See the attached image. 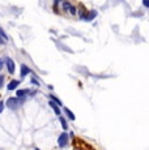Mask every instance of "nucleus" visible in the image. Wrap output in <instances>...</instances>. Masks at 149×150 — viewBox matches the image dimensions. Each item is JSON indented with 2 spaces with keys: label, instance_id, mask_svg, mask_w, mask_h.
<instances>
[{
  "label": "nucleus",
  "instance_id": "nucleus-11",
  "mask_svg": "<svg viewBox=\"0 0 149 150\" xmlns=\"http://www.w3.org/2000/svg\"><path fill=\"white\" fill-rule=\"evenodd\" d=\"M59 120H60V124H62L63 129H67V128H68V125H67V122H65V119H64V117L59 116Z\"/></svg>",
  "mask_w": 149,
  "mask_h": 150
},
{
  "label": "nucleus",
  "instance_id": "nucleus-19",
  "mask_svg": "<svg viewBox=\"0 0 149 150\" xmlns=\"http://www.w3.org/2000/svg\"><path fill=\"white\" fill-rule=\"evenodd\" d=\"M37 150H39V149H37Z\"/></svg>",
  "mask_w": 149,
  "mask_h": 150
},
{
  "label": "nucleus",
  "instance_id": "nucleus-8",
  "mask_svg": "<svg viewBox=\"0 0 149 150\" xmlns=\"http://www.w3.org/2000/svg\"><path fill=\"white\" fill-rule=\"evenodd\" d=\"M28 73H30V69L28 68L26 65L22 64V65H21V76H22V77H25Z\"/></svg>",
  "mask_w": 149,
  "mask_h": 150
},
{
  "label": "nucleus",
  "instance_id": "nucleus-7",
  "mask_svg": "<svg viewBox=\"0 0 149 150\" xmlns=\"http://www.w3.org/2000/svg\"><path fill=\"white\" fill-rule=\"evenodd\" d=\"M96 16H97V12H96V11H92L90 13H87V14H85L82 18H85L87 21H90V20H93Z\"/></svg>",
  "mask_w": 149,
  "mask_h": 150
},
{
  "label": "nucleus",
  "instance_id": "nucleus-5",
  "mask_svg": "<svg viewBox=\"0 0 149 150\" xmlns=\"http://www.w3.org/2000/svg\"><path fill=\"white\" fill-rule=\"evenodd\" d=\"M48 105H50V107L54 110V111H55V114L58 115V116H60V108H59V106L56 105L55 102H53V100H50V102H48Z\"/></svg>",
  "mask_w": 149,
  "mask_h": 150
},
{
  "label": "nucleus",
  "instance_id": "nucleus-18",
  "mask_svg": "<svg viewBox=\"0 0 149 150\" xmlns=\"http://www.w3.org/2000/svg\"><path fill=\"white\" fill-rule=\"evenodd\" d=\"M31 82H33V83H34V85H38V82H37V80H34V79H33V80H31Z\"/></svg>",
  "mask_w": 149,
  "mask_h": 150
},
{
  "label": "nucleus",
  "instance_id": "nucleus-2",
  "mask_svg": "<svg viewBox=\"0 0 149 150\" xmlns=\"http://www.w3.org/2000/svg\"><path fill=\"white\" fill-rule=\"evenodd\" d=\"M58 144H59V146L60 148H64V146H67V144H68V134L65 133H62L59 136V138H58Z\"/></svg>",
  "mask_w": 149,
  "mask_h": 150
},
{
  "label": "nucleus",
  "instance_id": "nucleus-12",
  "mask_svg": "<svg viewBox=\"0 0 149 150\" xmlns=\"http://www.w3.org/2000/svg\"><path fill=\"white\" fill-rule=\"evenodd\" d=\"M0 35H1V37H3V39H4V41H5V39H8L7 34H5V33H4V31H3V29H0Z\"/></svg>",
  "mask_w": 149,
  "mask_h": 150
},
{
  "label": "nucleus",
  "instance_id": "nucleus-6",
  "mask_svg": "<svg viewBox=\"0 0 149 150\" xmlns=\"http://www.w3.org/2000/svg\"><path fill=\"white\" fill-rule=\"evenodd\" d=\"M18 83H20V81L18 80H12V81H11L9 83H8V90H15V89L17 88V86H18Z\"/></svg>",
  "mask_w": 149,
  "mask_h": 150
},
{
  "label": "nucleus",
  "instance_id": "nucleus-10",
  "mask_svg": "<svg viewBox=\"0 0 149 150\" xmlns=\"http://www.w3.org/2000/svg\"><path fill=\"white\" fill-rule=\"evenodd\" d=\"M64 112H65V114L68 115V117H70L71 120H74V119H76V117H74V115H73V112L71 111V110H68V108H64Z\"/></svg>",
  "mask_w": 149,
  "mask_h": 150
},
{
  "label": "nucleus",
  "instance_id": "nucleus-1",
  "mask_svg": "<svg viewBox=\"0 0 149 150\" xmlns=\"http://www.w3.org/2000/svg\"><path fill=\"white\" fill-rule=\"evenodd\" d=\"M5 103H7L8 107L12 108V110H16L20 106V102H18V99H17V98H8Z\"/></svg>",
  "mask_w": 149,
  "mask_h": 150
},
{
  "label": "nucleus",
  "instance_id": "nucleus-13",
  "mask_svg": "<svg viewBox=\"0 0 149 150\" xmlns=\"http://www.w3.org/2000/svg\"><path fill=\"white\" fill-rule=\"evenodd\" d=\"M3 85H4V76H1V74H0V89L3 88Z\"/></svg>",
  "mask_w": 149,
  "mask_h": 150
},
{
  "label": "nucleus",
  "instance_id": "nucleus-4",
  "mask_svg": "<svg viewBox=\"0 0 149 150\" xmlns=\"http://www.w3.org/2000/svg\"><path fill=\"white\" fill-rule=\"evenodd\" d=\"M63 8H64L65 11H70V12L72 13V14H76V8H74L73 5L71 4V3L64 1V3H63Z\"/></svg>",
  "mask_w": 149,
  "mask_h": 150
},
{
  "label": "nucleus",
  "instance_id": "nucleus-9",
  "mask_svg": "<svg viewBox=\"0 0 149 150\" xmlns=\"http://www.w3.org/2000/svg\"><path fill=\"white\" fill-rule=\"evenodd\" d=\"M29 93V90H28V89H22V90H17V97L18 98H22V97H25L26 96V94Z\"/></svg>",
  "mask_w": 149,
  "mask_h": 150
},
{
  "label": "nucleus",
  "instance_id": "nucleus-17",
  "mask_svg": "<svg viewBox=\"0 0 149 150\" xmlns=\"http://www.w3.org/2000/svg\"><path fill=\"white\" fill-rule=\"evenodd\" d=\"M3 64H4V63H3V60L0 59V71H1V69H3Z\"/></svg>",
  "mask_w": 149,
  "mask_h": 150
},
{
  "label": "nucleus",
  "instance_id": "nucleus-14",
  "mask_svg": "<svg viewBox=\"0 0 149 150\" xmlns=\"http://www.w3.org/2000/svg\"><path fill=\"white\" fill-rule=\"evenodd\" d=\"M3 110H4V102H0V114L3 112Z\"/></svg>",
  "mask_w": 149,
  "mask_h": 150
},
{
  "label": "nucleus",
  "instance_id": "nucleus-15",
  "mask_svg": "<svg viewBox=\"0 0 149 150\" xmlns=\"http://www.w3.org/2000/svg\"><path fill=\"white\" fill-rule=\"evenodd\" d=\"M143 4H144V7L149 8V0H144V1H143Z\"/></svg>",
  "mask_w": 149,
  "mask_h": 150
},
{
  "label": "nucleus",
  "instance_id": "nucleus-3",
  "mask_svg": "<svg viewBox=\"0 0 149 150\" xmlns=\"http://www.w3.org/2000/svg\"><path fill=\"white\" fill-rule=\"evenodd\" d=\"M5 64H7V68H8V72H9L11 74H13L15 73V62H13L11 57H7L5 59Z\"/></svg>",
  "mask_w": 149,
  "mask_h": 150
},
{
  "label": "nucleus",
  "instance_id": "nucleus-16",
  "mask_svg": "<svg viewBox=\"0 0 149 150\" xmlns=\"http://www.w3.org/2000/svg\"><path fill=\"white\" fill-rule=\"evenodd\" d=\"M4 43H5V41H4V39H3V37L0 35V45H4Z\"/></svg>",
  "mask_w": 149,
  "mask_h": 150
}]
</instances>
